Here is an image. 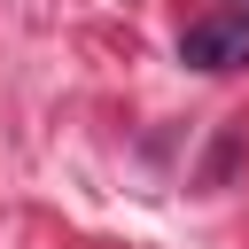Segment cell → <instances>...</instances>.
<instances>
[{
    "mask_svg": "<svg viewBox=\"0 0 249 249\" xmlns=\"http://www.w3.org/2000/svg\"><path fill=\"white\" fill-rule=\"evenodd\" d=\"M179 62H187V70H241V62H249V8H226V16L187 23Z\"/></svg>",
    "mask_w": 249,
    "mask_h": 249,
    "instance_id": "1",
    "label": "cell"
}]
</instances>
